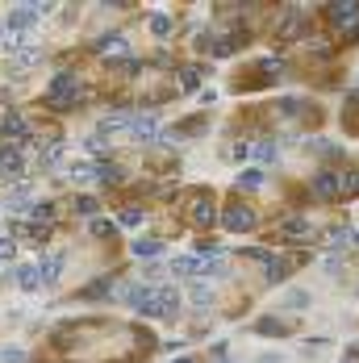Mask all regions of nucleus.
I'll list each match as a JSON object with an SVG mask.
<instances>
[{
  "label": "nucleus",
  "mask_w": 359,
  "mask_h": 363,
  "mask_svg": "<svg viewBox=\"0 0 359 363\" xmlns=\"http://www.w3.org/2000/svg\"><path fill=\"white\" fill-rule=\"evenodd\" d=\"M67 180H71V184H92V180H96V163H88V159L71 163V167H67Z\"/></svg>",
  "instance_id": "obj_20"
},
{
  "label": "nucleus",
  "mask_w": 359,
  "mask_h": 363,
  "mask_svg": "<svg viewBox=\"0 0 359 363\" xmlns=\"http://www.w3.org/2000/svg\"><path fill=\"white\" fill-rule=\"evenodd\" d=\"M297 109H301V105H297V100H292V96H288V100H280V113H284V117H292Z\"/></svg>",
  "instance_id": "obj_43"
},
{
  "label": "nucleus",
  "mask_w": 359,
  "mask_h": 363,
  "mask_svg": "<svg viewBox=\"0 0 359 363\" xmlns=\"http://www.w3.org/2000/svg\"><path fill=\"white\" fill-rule=\"evenodd\" d=\"M130 121H134V117H130L126 109H113L109 117H100L96 138H105V142H109V138H117V134H130Z\"/></svg>",
  "instance_id": "obj_7"
},
{
  "label": "nucleus",
  "mask_w": 359,
  "mask_h": 363,
  "mask_svg": "<svg viewBox=\"0 0 359 363\" xmlns=\"http://www.w3.org/2000/svg\"><path fill=\"white\" fill-rule=\"evenodd\" d=\"M255 363H284V355H259Z\"/></svg>",
  "instance_id": "obj_45"
},
{
  "label": "nucleus",
  "mask_w": 359,
  "mask_h": 363,
  "mask_svg": "<svg viewBox=\"0 0 359 363\" xmlns=\"http://www.w3.org/2000/svg\"><path fill=\"white\" fill-rule=\"evenodd\" d=\"M226 154H230V159H246L251 146H246V142H234V146H226Z\"/></svg>",
  "instance_id": "obj_41"
},
{
  "label": "nucleus",
  "mask_w": 359,
  "mask_h": 363,
  "mask_svg": "<svg viewBox=\"0 0 359 363\" xmlns=\"http://www.w3.org/2000/svg\"><path fill=\"white\" fill-rule=\"evenodd\" d=\"M188 296H192V305H213V292H209V284H188Z\"/></svg>",
  "instance_id": "obj_31"
},
{
  "label": "nucleus",
  "mask_w": 359,
  "mask_h": 363,
  "mask_svg": "<svg viewBox=\"0 0 359 363\" xmlns=\"http://www.w3.org/2000/svg\"><path fill=\"white\" fill-rule=\"evenodd\" d=\"M142 276H146V280H159V276H167V268H159V264H150V268H146Z\"/></svg>",
  "instance_id": "obj_44"
},
{
  "label": "nucleus",
  "mask_w": 359,
  "mask_h": 363,
  "mask_svg": "<svg viewBox=\"0 0 359 363\" xmlns=\"http://www.w3.org/2000/svg\"><path fill=\"white\" fill-rule=\"evenodd\" d=\"M150 34H155V38H167V34H172V17L155 13V17H150Z\"/></svg>",
  "instance_id": "obj_34"
},
{
  "label": "nucleus",
  "mask_w": 359,
  "mask_h": 363,
  "mask_svg": "<svg viewBox=\"0 0 359 363\" xmlns=\"http://www.w3.org/2000/svg\"><path fill=\"white\" fill-rule=\"evenodd\" d=\"M200 80H205V67H196V63H188V67H180V88H200Z\"/></svg>",
  "instance_id": "obj_26"
},
{
  "label": "nucleus",
  "mask_w": 359,
  "mask_h": 363,
  "mask_svg": "<svg viewBox=\"0 0 359 363\" xmlns=\"http://www.w3.org/2000/svg\"><path fill=\"white\" fill-rule=\"evenodd\" d=\"M126 50H130L126 34H100L96 38V55H126Z\"/></svg>",
  "instance_id": "obj_12"
},
{
  "label": "nucleus",
  "mask_w": 359,
  "mask_h": 363,
  "mask_svg": "<svg viewBox=\"0 0 359 363\" xmlns=\"http://www.w3.org/2000/svg\"><path fill=\"white\" fill-rule=\"evenodd\" d=\"M59 163H63V142L42 146V167H59Z\"/></svg>",
  "instance_id": "obj_30"
},
{
  "label": "nucleus",
  "mask_w": 359,
  "mask_h": 363,
  "mask_svg": "<svg viewBox=\"0 0 359 363\" xmlns=\"http://www.w3.org/2000/svg\"><path fill=\"white\" fill-rule=\"evenodd\" d=\"M25 200H30V184L21 180V184H13V188H9V196H5V209H9V213H21V209H25Z\"/></svg>",
  "instance_id": "obj_18"
},
{
  "label": "nucleus",
  "mask_w": 359,
  "mask_h": 363,
  "mask_svg": "<svg viewBox=\"0 0 359 363\" xmlns=\"http://www.w3.org/2000/svg\"><path fill=\"white\" fill-rule=\"evenodd\" d=\"M326 21L330 25H355L359 21V5H355V0H338V5H326Z\"/></svg>",
  "instance_id": "obj_9"
},
{
  "label": "nucleus",
  "mask_w": 359,
  "mask_h": 363,
  "mask_svg": "<svg viewBox=\"0 0 359 363\" xmlns=\"http://www.w3.org/2000/svg\"><path fill=\"white\" fill-rule=\"evenodd\" d=\"M109 292V280H96L92 288H84V296H105Z\"/></svg>",
  "instance_id": "obj_42"
},
{
  "label": "nucleus",
  "mask_w": 359,
  "mask_h": 363,
  "mask_svg": "<svg viewBox=\"0 0 359 363\" xmlns=\"http://www.w3.org/2000/svg\"><path fill=\"white\" fill-rule=\"evenodd\" d=\"M167 272H172V276H196V272H200V259H192V255H176Z\"/></svg>",
  "instance_id": "obj_22"
},
{
  "label": "nucleus",
  "mask_w": 359,
  "mask_h": 363,
  "mask_svg": "<svg viewBox=\"0 0 359 363\" xmlns=\"http://www.w3.org/2000/svg\"><path fill=\"white\" fill-rule=\"evenodd\" d=\"M255 154H259V159H264V163H272V159H276V154H280V146L264 138V142H255Z\"/></svg>",
  "instance_id": "obj_35"
},
{
  "label": "nucleus",
  "mask_w": 359,
  "mask_h": 363,
  "mask_svg": "<svg viewBox=\"0 0 359 363\" xmlns=\"http://www.w3.org/2000/svg\"><path fill=\"white\" fill-rule=\"evenodd\" d=\"M310 301H314V296H310V292H305V288H288L280 305L288 309V314H305V309H310Z\"/></svg>",
  "instance_id": "obj_17"
},
{
  "label": "nucleus",
  "mask_w": 359,
  "mask_h": 363,
  "mask_svg": "<svg viewBox=\"0 0 359 363\" xmlns=\"http://www.w3.org/2000/svg\"><path fill=\"white\" fill-rule=\"evenodd\" d=\"M188 218H192V226H200V230H209L213 222H218V209L209 200H192V209H188Z\"/></svg>",
  "instance_id": "obj_13"
},
{
  "label": "nucleus",
  "mask_w": 359,
  "mask_h": 363,
  "mask_svg": "<svg viewBox=\"0 0 359 363\" xmlns=\"http://www.w3.org/2000/svg\"><path fill=\"white\" fill-rule=\"evenodd\" d=\"M13 280H17L25 292H38V288H42V272H38V264H21V268L13 272Z\"/></svg>",
  "instance_id": "obj_15"
},
{
  "label": "nucleus",
  "mask_w": 359,
  "mask_h": 363,
  "mask_svg": "<svg viewBox=\"0 0 359 363\" xmlns=\"http://www.w3.org/2000/svg\"><path fill=\"white\" fill-rule=\"evenodd\" d=\"M138 314H146V318H176L180 314V288H159L155 296H150L142 309H138Z\"/></svg>",
  "instance_id": "obj_1"
},
{
  "label": "nucleus",
  "mask_w": 359,
  "mask_h": 363,
  "mask_svg": "<svg viewBox=\"0 0 359 363\" xmlns=\"http://www.w3.org/2000/svg\"><path fill=\"white\" fill-rule=\"evenodd\" d=\"M276 238H280V242H314L318 230H314L310 218H288V222L276 226Z\"/></svg>",
  "instance_id": "obj_4"
},
{
  "label": "nucleus",
  "mask_w": 359,
  "mask_h": 363,
  "mask_svg": "<svg viewBox=\"0 0 359 363\" xmlns=\"http://www.w3.org/2000/svg\"><path fill=\"white\" fill-rule=\"evenodd\" d=\"M130 250H134V255H142V259H155V255L163 250V242H159V238H134V242H130Z\"/></svg>",
  "instance_id": "obj_25"
},
{
  "label": "nucleus",
  "mask_w": 359,
  "mask_h": 363,
  "mask_svg": "<svg viewBox=\"0 0 359 363\" xmlns=\"http://www.w3.org/2000/svg\"><path fill=\"white\" fill-rule=\"evenodd\" d=\"M142 222H146V213H142V209H126V213L117 218V226H126V230H138Z\"/></svg>",
  "instance_id": "obj_33"
},
{
  "label": "nucleus",
  "mask_w": 359,
  "mask_h": 363,
  "mask_svg": "<svg viewBox=\"0 0 359 363\" xmlns=\"http://www.w3.org/2000/svg\"><path fill=\"white\" fill-rule=\"evenodd\" d=\"M38 59H42V50H38V46H30V50H21V55L9 63V71H13V75H25V71H30Z\"/></svg>",
  "instance_id": "obj_21"
},
{
  "label": "nucleus",
  "mask_w": 359,
  "mask_h": 363,
  "mask_svg": "<svg viewBox=\"0 0 359 363\" xmlns=\"http://www.w3.org/2000/svg\"><path fill=\"white\" fill-rule=\"evenodd\" d=\"M0 259H5V264H9V259H17V242L9 234H0Z\"/></svg>",
  "instance_id": "obj_39"
},
{
  "label": "nucleus",
  "mask_w": 359,
  "mask_h": 363,
  "mask_svg": "<svg viewBox=\"0 0 359 363\" xmlns=\"http://www.w3.org/2000/svg\"><path fill=\"white\" fill-rule=\"evenodd\" d=\"M71 209H76V213H80V218H96V209H100V200H96V196H88V192H84V196H76V204H71Z\"/></svg>",
  "instance_id": "obj_29"
},
{
  "label": "nucleus",
  "mask_w": 359,
  "mask_h": 363,
  "mask_svg": "<svg viewBox=\"0 0 359 363\" xmlns=\"http://www.w3.org/2000/svg\"><path fill=\"white\" fill-rule=\"evenodd\" d=\"M288 272H292V264H288V259H280V255H272L268 264H264L268 284H284V280H288Z\"/></svg>",
  "instance_id": "obj_16"
},
{
  "label": "nucleus",
  "mask_w": 359,
  "mask_h": 363,
  "mask_svg": "<svg viewBox=\"0 0 359 363\" xmlns=\"http://www.w3.org/2000/svg\"><path fill=\"white\" fill-rule=\"evenodd\" d=\"M30 218H34V226H50V218H55V204H50V200L30 204Z\"/></svg>",
  "instance_id": "obj_27"
},
{
  "label": "nucleus",
  "mask_w": 359,
  "mask_h": 363,
  "mask_svg": "<svg viewBox=\"0 0 359 363\" xmlns=\"http://www.w3.org/2000/svg\"><path fill=\"white\" fill-rule=\"evenodd\" d=\"M0 363H25V351L21 347H0Z\"/></svg>",
  "instance_id": "obj_37"
},
{
  "label": "nucleus",
  "mask_w": 359,
  "mask_h": 363,
  "mask_svg": "<svg viewBox=\"0 0 359 363\" xmlns=\"http://www.w3.org/2000/svg\"><path fill=\"white\" fill-rule=\"evenodd\" d=\"M255 330H259V334H284V322H280V318H264Z\"/></svg>",
  "instance_id": "obj_38"
},
{
  "label": "nucleus",
  "mask_w": 359,
  "mask_h": 363,
  "mask_svg": "<svg viewBox=\"0 0 359 363\" xmlns=\"http://www.w3.org/2000/svg\"><path fill=\"white\" fill-rule=\"evenodd\" d=\"M326 242H330V250H347V246H351V226H334V230L326 234Z\"/></svg>",
  "instance_id": "obj_28"
},
{
  "label": "nucleus",
  "mask_w": 359,
  "mask_h": 363,
  "mask_svg": "<svg viewBox=\"0 0 359 363\" xmlns=\"http://www.w3.org/2000/svg\"><path fill=\"white\" fill-rule=\"evenodd\" d=\"M96 238H109V234H117V222H109V218H92V226H88Z\"/></svg>",
  "instance_id": "obj_32"
},
{
  "label": "nucleus",
  "mask_w": 359,
  "mask_h": 363,
  "mask_svg": "<svg viewBox=\"0 0 359 363\" xmlns=\"http://www.w3.org/2000/svg\"><path fill=\"white\" fill-rule=\"evenodd\" d=\"M314 192L326 196V200L343 196V180H338V172H318V176H314Z\"/></svg>",
  "instance_id": "obj_11"
},
{
  "label": "nucleus",
  "mask_w": 359,
  "mask_h": 363,
  "mask_svg": "<svg viewBox=\"0 0 359 363\" xmlns=\"http://www.w3.org/2000/svg\"><path fill=\"white\" fill-rule=\"evenodd\" d=\"M96 184H105V188L126 184V167L121 163H96Z\"/></svg>",
  "instance_id": "obj_14"
},
{
  "label": "nucleus",
  "mask_w": 359,
  "mask_h": 363,
  "mask_svg": "<svg viewBox=\"0 0 359 363\" xmlns=\"http://www.w3.org/2000/svg\"><path fill=\"white\" fill-rule=\"evenodd\" d=\"M46 13H50V5H21V9H13L5 17V30L9 34H30L38 25V17H46Z\"/></svg>",
  "instance_id": "obj_3"
},
{
  "label": "nucleus",
  "mask_w": 359,
  "mask_h": 363,
  "mask_svg": "<svg viewBox=\"0 0 359 363\" xmlns=\"http://www.w3.org/2000/svg\"><path fill=\"white\" fill-rule=\"evenodd\" d=\"M63 268H67V255H63V250H55V255H46L42 264H38V272H42V284H59Z\"/></svg>",
  "instance_id": "obj_10"
},
{
  "label": "nucleus",
  "mask_w": 359,
  "mask_h": 363,
  "mask_svg": "<svg viewBox=\"0 0 359 363\" xmlns=\"http://www.w3.org/2000/svg\"><path fill=\"white\" fill-rule=\"evenodd\" d=\"M84 150H88V154H105V150H109V142L92 134V138H84Z\"/></svg>",
  "instance_id": "obj_40"
},
{
  "label": "nucleus",
  "mask_w": 359,
  "mask_h": 363,
  "mask_svg": "<svg viewBox=\"0 0 359 363\" xmlns=\"http://www.w3.org/2000/svg\"><path fill=\"white\" fill-rule=\"evenodd\" d=\"M264 167H246V172H238V188H246V192H255V188H264Z\"/></svg>",
  "instance_id": "obj_24"
},
{
  "label": "nucleus",
  "mask_w": 359,
  "mask_h": 363,
  "mask_svg": "<svg viewBox=\"0 0 359 363\" xmlns=\"http://www.w3.org/2000/svg\"><path fill=\"white\" fill-rule=\"evenodd\" d=\"M301 34H305V17L292 9V13L280 21V38H284V42H292V38H301Z\"/></svg>",
  "instance_id": "obj_19"
},
{
  "label": "nucleus",
  "mask_w": 359,
  "mask_h": 363,
  "mask_svg": "<svg viewBox=\"0 0 359 363\" xmlns=\"http://www.w3.org/2000/svg\"><path fill=\"white\" fill-rule=\"evenodd\" d=\"M159 130H163V126H159V117H155V113H142V117H134V121H130V138H134V142H155V138H159Z\"/></svg>",
  "instance_id": "obj_8"
},
{
  "label": "nucleus",
  "mask_w": 359,
  "mask_h": 363,
  "mask_svg": "<svg viewBox=\"0 0 359 363\" xmlns=\"http://www.w3.org/2000/svg\"><path fill=\"white\" fill-rule=\"evenodd\" d=\"M351 246H359V230H351Z\"/></svg>",
  "instance_id": "obj_46"
},
{
  "label": "nucleus",
  "mask_w": 359,
  "mask_h": 363,
  "mask_svg": "<svg viewBox=\"0 0 359 363\" xmlns=\"http://www.w3.org/2000/svg\"><path fill=\"white\" fill-rule=\"evenodd\" d=\"M30 134H34V130H30V121H25L17 109H9L5 117H0V138H9V146H21Z\"/></svg>",
  "instance_id": "obj_5"
},
{
  "label": "nucleus",
  "mask_w": 359,
  "mask_h": 363,
  "mask_svg": "<svg viewBox=\"0 0 359 363\" xmlns=\"http://www.w3.org/2000/svg\"><path fill=\"white\" fill-rule=\"evenodd\" d=\"M218 222H222L230 234H246V230L259 226V218H255L251 204H230V209H222V213H218Z\"/></svg>",
  "instance_id": "obj_2"
},
{
  "label": "nucleus",
  "mask_w": 359,
  "mask_h": 363,
  "mask_svg": "<svg viewBox=\"0 0 359 363\" xmlns=\"http://www.w3.org/2000/svg\"><path fill=\"white\" fill-rule=\"evenodd\" d=\"M0 176L5 180H13V184H21V176H25V154L17 150V146H0Z\"/></svg>",
  "instance_id": "obj_6"
},
{
  "label": "nucleus",
  "mask_w": 359,
  "mask_h": 363,
  "mask_svg": "<svg viewBox=\"0 0 359 363\" xmlns=\"http://www.w3.org/2000/svg\"><path fill=\"white\" fill-rule=\"evenodd\" d=\"M196 276H226V255H218V250H213V255H205Z\"/></svg>",
  "instance_id": "obj_23"
},
{
  "label": "nucleus",
  "mask_w": 359,
  "mask_h": 363,
  "mask_svg": "<svg viewBox=\"0 0 359 363\" xmlns=\"http://www.w3.org/2000/svg\"><path fill=\"white\" fill-rule=\"evenodd\" d=\"M355 192H359V167H351L343 176V196H355Z\"/></svg>",
  "instance_id": "obj_36"
}]
</instances>
